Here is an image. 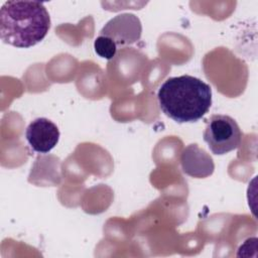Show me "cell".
<instances>
[{
    "label": "cell",
    "mask_w": 258,
    "mask_h": 258,
    "mask_svg": "<svg viewBox=\"0 0 258 258\" xmlns=\"http://www.w3.org/2000/svg\"><path fill=\"white\" fill-rule=\"evenodd\" d=\"M141 32L142 26L139 18L131 13H123L110 19L101 29L100 35L111 38L118 47L138 41Z\"/></svg>",
    "instance_id": "cell-4"
},
{
    "label": "cell",
    "mask_w": 258,
    "mask_h": 258,
    "mask_svg": "<svg viewBox=\"0 0 258 258\" xmlns=\"http://www.w3.org/2000/svg\"><path fill=\"white\" fill-rule=\"evenodd\" d=\"M94 48L96 53L105 59L113 58L118 49L116 43L111 38L102 35H99L95 39Z\"/></svg>",
    "instance_id": "cell-7"
},
{
    "label": "cell",
    "mask_w": 258,
    "mask_h": 258,
    "mask_svg": "<svg viewBox=\"0 0 258 258\" xmlns=\"http://www.w3.org/2000/svg\"><path fill=\"white\" fill-rule=\"evenodd\" d=\"M161 111L177 123H194L202 119L212 105V89L204 81L183 75L169 78L157 93Z\"/></svg>",
    "instance_id": "cell-1"
},
{
    "label": "cell",
    "mask_w": 258,
    "mask_h": 258,
    "mask_svg": "<svg viewBox=\"0 0 258 258\" xmlns=\"http://www.w3.org/2000/svg\"><path fill=\"white\" fill-rule=\"evenodd\" d=\"M50 28V17L37 1H7L0 10V36L3 42L27 48L40 42Z\"/></svg>",
    "instance_id": "cell-2"
},
{
    "label": "cell",
    "mask_w": 258,
    "mask_h": 258,
    "mask_svg": "<svg viewBox=\"0 0 258 258\" xmlns=\"http://www.w3.org/2000/svg\"><path fill=\"white\" fill-rule=\"evenodd\" d=\"M182 171L196 178L210 176L215 169L213 158L198 144L187 145L180 156Z\"/></svg>",
    "instance_id": "cell-6"
},
{
    "label": "cell",
    "mask_w": 258,
    "mask_h": 258,
    "mask_svg": "<svg viewBox=\"0 0 258 258\" xmlns=\"http://www.w3.org/2000/svg\"><path fill=\"white\" fill-rule=\"evenodd\" d=\"M204 140L214 154L223 155L240 147L242 132L235 119L216 114L207 121Z\"/></svg>",
    "instance_id": "cell-3"
},
{
    "label": "cell",
    "mask_w": 258,
    "mask_h": 258,
    "mask_svg": "<svg viewBox=\"0 0 258 258\" xmlns=\"http://www.w3.org/2000/svg\"><path fill=\"white\" fill-rule=\"evenodd\" d=\"M25 137L33 151L48 153L59 140V130L49 119L36 118L27 126Z\"/></svg>",
    "instance_id": "cell-5"
}]
</instances>
